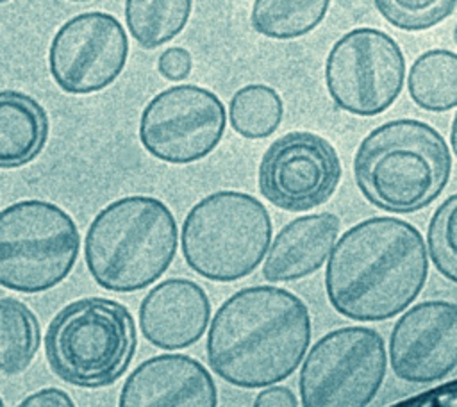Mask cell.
<instances>
[{
  "label": "cell",
  "mask_w": 457,
  "mask_h": 407,
  "mask_svg": "<svg viewBox=\"0 0 457 407\" xmlns=\"http://www.w3.org/2000/svg\"><path fill=\"white\" fill-rule=\"evenodd\" d=\"M428 278L421 232L396 216H373L350 227L334 245L325 293L341 316L386 321L414 303Z\"/></svg>",
  "instance_id": "1"
},
{
  "label": "cell",
  "mask_w": 457,
  "mask_h": 407,
  "mask_svg": "<svg viewBox=\"0 0 457 407\" xmlns=\"http://www.w3.org/2000/svg\"><path fill=\"white\" fill-rule=\"evenodd\" d=\"M311 336V312L300 296L278 286L243 287L212 316L207 362L239 389L280 384L302 364Z\"/></svg>",
  "instance_id": "2"
},
{
  "label": "cell",
  "mask_w": 457,
  "mask_h": 407,
  "mask_svg": "<svg viewBox=\"0 0 457 407\" xmlns=\"http://www.w3.org/2000/svg\"><path fill=\"white\" fill-rule=\"evenodd\" d=\"M452 175L450 148L432 125L414 118L368 132L353 155L357 189L373 207L412 214L430 205Z\"/></svg>",
  "instance_id": "3"
},
{
  "label": "cell",
  "mask_w": 457,
  "mask_h": 407,
  "mask_svg": "<svg viewBox=\"0 0 457 407\" xmlns=\"http://www.w3.org/2000/svg\"><path fill=\"white\" fill-rule=\"evenodd\" d=\"M177 246L171 209L159 198L130 195L96 212L84 237V261L100 287L136 293L168 271Z\"/></svg>",
  "instance_id": "4"
},
{
  "label": "cell",
  "mask_w": 457,
  "mask_h": 407,
  "mask_svg": "<svg viewBox=\"0 0 457 407\" xmlns=\"http://www.w3.org/2000/svg\"><path fill=\"white\" fill-rule=\"evenodd\" d=\"M136 346L132 312L104 296L66 303L45 334V355L54 375L86 389L112 386L129 370Z\"/></svg>",
  "instance_id": "5"
},
{
  "label": "cell",
  "mask_w": 457,
  "mask_h": 407,
  "mask_svg": "<svg viewBox=\"0 0 457 407\" xmlns=\"http://www.w3.org/2000/svg\"><path fill=\"white\" fill-rule=\"evenodd\" d=\"M271 234V216L259 198L221 189L189 209L180 228V250L196 275L227 284L257 270L268 253Z\"/></svg>",
  "instance_id": "6"
},
{
  "label": "cell",
  "mask_w": 457,
  "mask_h": 407,
  "mask_svg": "<svg viewBox=\"0 0 457 407\" xmlns=\"http://www.w3.org/2000/svg\"><path fill=\"white\" fill-rule=\"evenodd\" d=\"M79 250V227L57 204L27 198L0 211L2 287L45 293L71 273Z\"/></svg>",
  "instance_id": "7"
},
{
  "label": "cell",
  "mask_w": 457,
  "mask_h": 407,
  "mask_svg": "<svg viewBox=\"0 0 457 407\" xmlns=\"http://www.w3.org/2000/svg\"><path fill=\"white\" fill-rule=\"evenodd\" d=\"M384 337L371 327H341L321 336L305 353L300 377L303 407H366L387 371Z\"/></svg>",
  "instance_id": "8"
},
{
  "label": "cell",
  "mask_w": 457,
  "mask_h": 407,
  "mask_svg": "<svg viewBox=\"0 0 457 407\" xmlns=\"http://www.w3.org/2000/svg\"><path fill=\"white\" fill-rule=\"evenodd\" d=\"M405 82V57L395 37L373 27L343 34L325 59V86L345 112L370 118L387 111Z\"/></svg>",
  "instance_id": "9"
},
{
  "label": "cell",
  "mask_w": 457,
  "mask_h": 407,
  "mask_svg": "<svg viewBox=\"0 0 457 407\" xmlns=\"http://www.w3.org/2000/svg\"><path fill=\"white\" fill-rule=\"evenodd\" d=\"M227 112L216 93L179 84L157 93L139 118V141L155 159L191 164L207 157L221 141Z\"/></svg>",
  "instance_id": "10"
},
{
  "label": "cell",
  "mask_w": 457,
  "mask_h": 407,
  "mask_svg": "<svg viewBox=\"0 0 457 407\" xmlns=\"http://www.w3.org/2000/svg\"><path fill=\"white\" fill-rule=\"evenodd\" d=\"M341 173V159L328 139L309 130H293L266 148L257 184L271 205L287 212H305L328 202Z\"/></svg>",
  "instance_id": "11"
},
{
  "label": "cell",
  "mask_w": 457,
  "mask_h": 407,
  "mask_svg": "<svg viewBox=\"0 0 457 407\" xmlns=\"http://www.w3.org/2000/svg\"><path fill=\"white\" fill-rule=\"evenodd\" d=\"M129 59V37L120 20L104 11L64 21L48 48V70L68 95H91L111 86Z\"/></svg>",
  "instance_id": "12"
},
{
  "label": "cell",
  "mask_w": 457,
  "mask_h": 407,
  "mask_svg": "<svg viewBox=\"0 0 457 407\" xmlns=\"http://www.w3.org/2000/svg\"><path fill=\"white\" fill-rule=\"evenodd\" d=\"M396 378L436 384L457 370V303L425 300L407 307L393 325L387 350Z\"/></svg>",
  "instance_id": "13"
},
{
  "label": "cell",
  "mask_w": 457,
  "mask_h": 407,
  "mask_svg": "<svg viewBox=\"0 0 457 407\" xmlns=\"http://www.w3.org/2000/svg\"><path fill=\"white\" fill-rule=\"evenodd\" d=\"M120 407H216L218 389L209 370L186 353L143 361L123 382Z\"/></svg>",
  "instance_id": "14"
},
{
  "label": "cell",
  "mask_w": 457,
  "mask_h": 407,
  "mask_svg": "<svg viewBox=\"0 0 457 407\" xmlns=\"http://www.w3.org/2000/svg\"><path fill=\"white\" fill-rule=\"evenodd\" d=\"M143 337L161 350H182L202 339L211 320V300L189 278H166L141 300L137 311Z\"/></svg>",
  "instance_id": "15"
},
{
  "label": "cell",
  "mask_w": 457,
  "mask_h": 407,
  "mask_svg": "<svg viewBox=\"0 0 457 407\" xmlns=\"http://www.w3.org/2000/svg\"><path fill=\"white\" fill-rule=\"evenodd\" d=\"M339 228L341 220L334 212L305 214L286 223L264 257V280L295 282L316 273L327 262Z\"/></svg>",
  "instance_id": "16"
},
{
  "label": "cell",
  "mask_w": 457,
  "mask_h": 407,
  "mask_svg": "<svg viewBox=\"0 0 457 407\" xmlns=\"http://www.w3.org/2000/svg\"><path fill=\"white\" fill-rule=\"evenodd\" d=\"M48 114L27 93L0 91V170L30 164L46 146Z\"/></svg>",
  "instance_id": "17"
},
{
  "label": "cell",
  "mask_w": 457,
  "mask_h": 407,
  "mask_svg": "<svg viewBox=\"0 0 457 407\" xmlns=\"http://www.w3.org/2000/svg\"><path fill=\"white\" fill-rule=\"evenodd\" d=\"M407 91L423 111L446 112L457 107V54L432 48L420 54L409 73Z\"/></svg>",
  "instance_id": "18"
},
{
  "label": "cell",
  "mask_w": 457,
  "mask_h": 407,
  "mask_svg": "<svg viewBox=\"0 0 457 407\" xmlns=\"http://www.w3.org/2000/svg\"><path fill=\"white\" fill-rule=\"evenodd\" d=\"M332 0H253L252 29L270 39L287 41L307 36L327 16Z\"/></svg>",
  "instance_id": "19"
},
{
  "label": "cell",
  "mask_w": 457,
  "mask_h": 407,
  "mask_svg": "<svg viewBox=\"0 0 457 407\" xmlns=\"http://www.w3.org/2000/svg\"><path fill=\"white\" fill-rule=\"evenodd\" d=\"M193 0H125V23L146 50L177 37L189 21Z\"/></svg>",
  "instance_id": "20"
},
{
  "label": "cell",
  "mask_w": 457,
  "mask_h": 407,
  "mask_svg": "<svg viewBox=\"0 0 457 407\" xmlns=\"http://www.w3.org/2000/svg\"><path fill=\"white\" fill-rule=\"evenodd\" d=\"M41 345V327L21 300L0 298V371L18 375L25 371Z\"/></svg>",
  "instance_id": "21"
},
{
  "label": "cell",
  "mask_w": 457,
  "mask_h": 407,
  "mask_svg": "<svg viewBox=\"0 0 457 407\" xmlns=\"http://www.w3.org/2000/svg\"><path fill=\"white\" fill-rule=\"evenodd\" d=\"M284 102L277 89L266 84L239 87L228 104V120L236 134L245 139L270 137L282 123Z\"/></svg>",
  "instance_id": "22"
},
{
  "label": "cell",
  "mask_w": 457,
  "mask_h": 407,
  "mask_svg": "<svg viewBox=\"0 0 457 407\" xmlns=\"http://www.w3.org/2000/svg\"><path fill=\"white\" fill-rule=\"evenodd\" d=\"M427 250L439 275L457 284V193L434 211L427 230Z\"/></svg>",
  "instance_id": "23"
},
{
  "label": "cell",
  "mask_w": 457,
  "mask_h": 407,
  "mask_svg": "<svg viewBox=\"0 0 457 407\" xmlns=\"http://www.w3.org/2000/svg\"><path fill=\"white\" fill-rule=\"evenodd\" d=\"M373 5L391 27L423 32L452 16L457 0H373Z\"/></svg>",
  "instance_id": "24"
},
{
  "label": "cell",
  "mask_w": 457,
  "mask_h": 407,
  "mask_svg": "<svg viewBox=\"0 0 457 407\" xmlns=\"http://www.w3.org/2000/svg\"><path fill=\"white\" fill-rule=\"evenodd\" d=\"M159 73L171 82H180L189 77L193 70V57L184 46H170L157 59Z\"/></svg>",
  "instance_id": "25"
},
{
  "label": "cell",
  "mask_w": 457,
  "mask_h": 407,
  "mask_svg": "<svg viewBox=\"0 0 457 407\" xmlns=\"http://www.w3.org/2000/svg\"><path fill=\"white\" fill-rule=\"evenodd\" d=\"M298 403L300 402L296 395L289 387L278 384L262 387V391L253 400L255 407H296Z\"/></svg>",
  "instance_id": "26"
},
{
  "label": "cell",
  "mask_w": 457,
  "mask_h": 407,
  "mask_svg": "<svg viewBox=\"0 0 457 407\" xmlns=\"http://www.w3.org/2000/svg\"><path fill=\"white\" fill-rule=\"evenodd\" d=\"M18 405L20 407H73L75 402L62 389L45 387L29 395Z\"/></svg>",
  "instance_id": "27"
},
{
  "label": "cell",
  "mask_w": 457,
  "mask_h": 407,
  "mask_svg": "<svg viewBox=\"0 0 457 407\" xmlns=\"http://www.w3.org/2000/svg\"><path fill=\"white\" fill-rule=\"evenodd\" d=\"M450 145H452V150H453V154L457 157V112L453 116L452 127H450Z\"/></svg>",
  "instance_id": "28"
},
{
  "label": "cell",
  "mask_w": 457,
  "mask_h": 407,
  "mask_svg": "<svg viewBox=\"0 0 457 407\" xmlns=\"http://www.w3.org/2000/svg\"><path fill=\"white\" fill-rule=\"evenodd\" d=\"M453 41H455V45H457V23H455V29H453Z\"/></svg>",
  "instance_id": "29"
},
{
  "label": "cell",
  "mask_w": 457,
  "mask_h": 407,
  "mask_svg": "<svg viewBox=\"0 0 457 407\" xmlns=\"http://www.w3.org/2000/svg\"><path fill=\"white\" fill-rule=\"evenodd\" d=\"M4 405H5V402H4V400H2V396H0V407H4Z\"/></svg>",
  "instance_id": "30"
},
{
  "label": "cell",
  "mask_w": 457,
  "mask_h": 407,
  "mask_svg": "<svg viewBox=\"0 0 457 407\" xmlns=\"http://www.w3.org/2000/svg\"><path fill=\"white\" fill-rule=\"evenodd\" d=\"M70 2H87V0H70Z\"/></svg>",
  "instance_id": "31"
},
{
  "label": "cell",
  "mask_w": 457,
  "mask_h": 407,
  "mask_svg": "<svg viewBox=\"0 0 457 407\" xmlns=\"http://www.w3.org/2000/svg\"><path fill=\"white\" fill-rule=\"evenodd\" d=\"M5 2H9V0H0V4H5Z\"/></svg>",
  "instance_id": "32"
}]
</instances>
